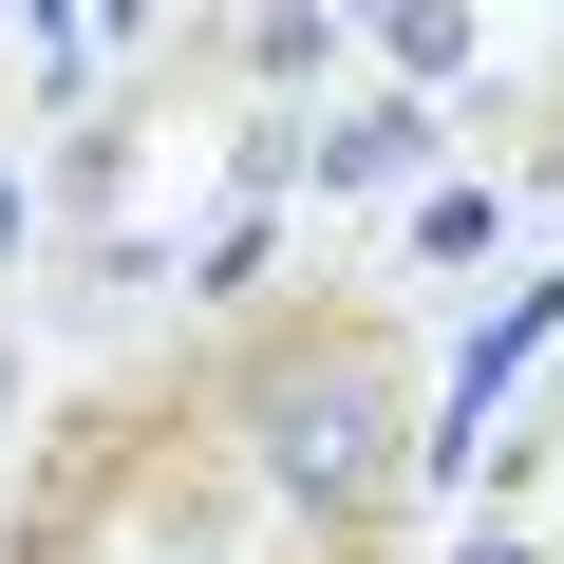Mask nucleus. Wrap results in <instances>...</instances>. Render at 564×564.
<instances>
[{
    "instance_id": "obj_3",
    "label": "nucleus",
    "mask_w": 564,
    "mask_h": 564,
    "mask_svg": "<svg viewBox=\"0 0 564 564\" xmlns=\"http://www.w3.org/2000/svg\"><path fill=\"white\" fill-rule=\"evenodd\" d=\"M377 57H395V95H433V76H470V20L414 0V20H377Z\"/></svg>"
},
{
    "instance_id": "obj_5",
    "label": "nucleus",
    "mask_w": 564,
    "mask_h": 564,
    "mask_svg": "<svg viewBox=\"0 0 564 564\" xmlns=\"http://www.w3.org/2000/svg\"><path fill=\"white\" fill-rule=\"evenodd\" d=\"M470 564H545V545H508V527H489V545H470Z\"/></svg>"
},
{
    "instance_id": "obj_1",
    "label": "nucleus",
    "mask_w": 564,
    "mask_h": 564,
    "mask_svg": "<svg viewBox=\"0 0 564 564\" xmlns=\"http://www.w3.org/2000/svg\"><path fill=\"white\" fill-rule=\"evenodd\" d=\"M245 452H263L282 508H377V489H395V395H377V377H282Z\"/></svg>"
},
{
    "instance_id": "obj_2",
    "label": "nucleus",
    "mask_w": 564,
    "mask_h": 564,
    "mask_svg": "<svg viewBox=\"0 0 564 564\" xmlns=\"http://www.w3.org/2000/svg\"><path fill=\"white\" fill-rule=\"evenodd\" d=\"M545 339H564V282H527V302H508V321H489V339H470V358H452V452H470V433H489V414H508V377H527V358H545Z\"/></svg>"
},
{
    "instance_id": "obj_4",
    "label": "nucleus",
    "mask_w": 564,
    "mask_h": 564,
    "mask_svg": "<svg viewBox=\"0 0 564 564\" xmlns=\"http://www.w3.org/2000/svg\"><path fill=\"white\" fill-rule=\"evenodd\" d=\"M395 170H414V95L358 113V132H321V188H395Z\"/></svg>"
}]
</instances>
